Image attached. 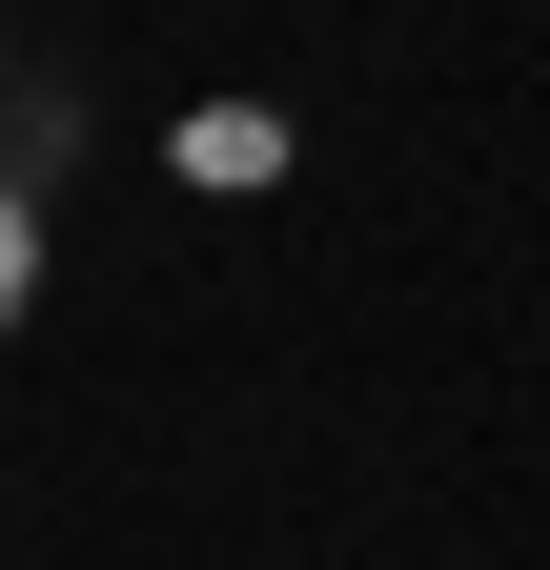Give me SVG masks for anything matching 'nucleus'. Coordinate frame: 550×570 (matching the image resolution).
Returning a JSON list of instances; mask_svg holds the SVG:
<instances>
[{"label":"nucleus","instance_id":"nucleus-1","mask_svg":"<svg viewBox=\"0 0 550 570\" xmlns=\"http://www.w3.org/2000/svg\"><path fill=\"white\" fill-rule=\"evenodd\" d=\"M21 285H41V204L0 184V326H21Z\"/></svg>","mask_w":550,"mask_h":570}]
</instances>
